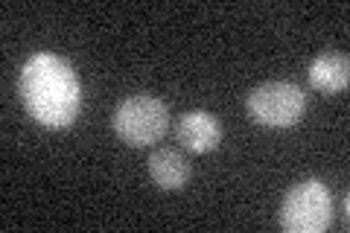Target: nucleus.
Listing matches in <instances>:
<instances>
[{"instance_id": "5", "label": "nucleus", "mask_w": 350, "mask_h": 233, "mask_svg": "<svg viewBox=\"0 0 350 233\" xmlns=\"http://www.w3.org/2000/svg\"><path fill=\"white\" fill-rule=\"evenodd\" d=\"M175 131H178L181 146L196 154L213 152L222 143V123L211 111H187V114H181Z\"/></svg>"}, {"instance_id": "7", "label": "nucleus", "mask_w": 350, "mask_h": 233, "mask_svg": "<svg viewBox=\"0 0 350 233\" xmlns=\"http://www.w3.org/2000/svg\"><path fill=\"white\" fill-rule=\"evenodd\" d=\"M149 175L163 193L184 190V184L190 181V161L175 149H158L149 158Z\"/></svg>"}, {"instance_id": "4", "label": "nucleus", "mask_w": 350, "mask_h": 233, "mask_svg": "<svg viewBox=\"0 0 350 233\" xmlns=\"http://www.w3.org/2000/svg\"><path fill=\"white\" fill-rule=\"evenodd\" d=\"M245 111L257 126L292 128L301 123L306 111V96L292 82H262L245 96Z\"/></svg>"}, {"instance_id": "1", "label": "nucleus", "mask_w": 350, "mask_h": 233, "mask_svg": "<svg viewBox=\"0 0 350 233\" xmlns=\"http://www.w3.org/2000/svg\"><path fill=\"white\" fill-rule=\"evenodd\" d=\"M21 99L36 123L47 128H68L82 111V82L70 61L56 53H36L21 68Z\"/></svg>"}, {"instance_id": "6", "label": "nucleus", "mask_w": 350, "mask_h": 233, "mask_svg": "<svg viewBox=\"0 0 350 233\" xmlns=\"http://www.w3.org/2000/svg\"><path fill=\"white\" fill-rule=\"evenodd\" d=\"M350 82V59L347 53L327 50L315 55L310 64V85L319 94H342Z\"/></svg>"}, {"instance_id": "3", "label": "nucleus", "mask_w": 350, "mask_h": 233, "mask_svg": "<svg viewBox=\"0 0 350 233\" xmlns=\"http://www.w3.org/2000/svg\"><path fill=\"white\" fill-rule=\"evenodd\" d=\"M333 221V195L324 181L310 178L283 195L280 225L289 233H324Z\"/></svg>"}, {"instance_id": "2", "label": "nucleus", "mask_w": 350, "mask_h": 233, "mask_svg": "<svg viewBox=\"0 0 350 233\" xmlns=\"http://www.w3.org/2000/svg\"><path fill=\"white\" fill-rule=\"evenodd\" d=\"M111 126H114V135L123 143L144 149L163 137V131L170 126V111L158 96L135 94V96H126L114 108Z\"/></svg>"}]
</instances>
